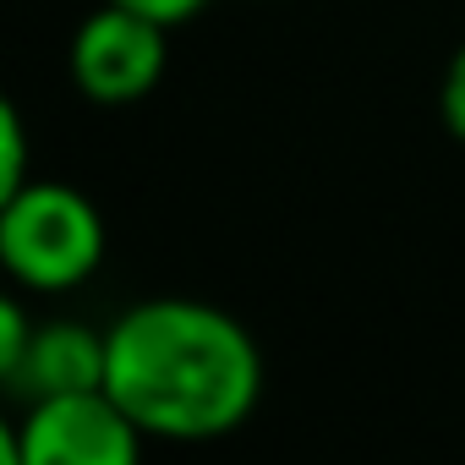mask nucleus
<instances>
[{"label": "nucleus", "mask_w": 465, "mask_h": 465, "mask_svg": "<svg viewBox=\"0 0 465 465\" xmlns=\"http://www.w3.org/2000/svg\"><path fill=\"white\" fill-rule=\"evenodd\" d=\"M6 383L28 400L99 389L104 383V334H94L88 323H72V318L34 323V340L23 351V361L6 372Z\"/></svg>", "instance_id": "obj_5"}, {"label": "nucleus", "mask_w": 465, "mask_h": 465, "mask_svg": "<svg viewBox=\"0 0 465 465\" xmlns=\"http://www.w3.org/2000/svg\"><path fill=\"white\" fill-rule=\"evenodd\" d=\"M115 6H126V12H143V17H153V23H164V28H181V23H192L208 0H115Z\"/></svg>", "instance_id": "obj_9"}, {"label": "nucleus", "mask_w": 465, "mask_h": 465, "mask_svg": "<svg viewBox=\"0 0 465 465\" xmlns=\"http://www.w3.org/2000/svg\"><path fill=\"white\" fill-rule=\"evenodd\" d=\"M28 186V137H23V110L0 104V197Z\"/></svg>", "instance_id": "obj_6"}, {"label": "nucleus", "mask_w": 465, "mask_h": 465, "mask_svg": "<svg viewBox=\"0 0 465 465\" xmlns=\"http://www.w3.org/2000/svg\"><path fill=\"white\" fill-rule=\"evenodd\" d=\"M164 34H170L164 23L104 0L94 17L77 23L72 50H66V72H72L77 94H88L94 104H132V99L153 94V83L164 77V61H170Z\"/></svg>", "instance_id": "obj_4"}, {"label": "nucleus", "mask_w": 465, "mask_h": 465, "mask_svg": "<svg viewBox=\"0 0 465 465\" xmlns=\"http://www.w3.org/2000/svg\"><path fill=\"white\" fill-rule=\"evenodd\" d=\"M28 340H34V318L23 312L17 296H6V302H0V378H6V372L23 361Z\"/></svg>", "instance_id": "obj_7"}, {"label": "nucleus", "mask_w": 465, "mask_h": 465, "mask_svg": "<svg viewBox=\"0 0 465 465\" xmlns=\"http://www.w3.org/2000/svg\"><path fill=\"white\" fill-rule=\"evenodd\" d=\"M438 115L443 126L465 143V45L449 55V72H443V88H438Z\"/></svg>", "instance_id": "obj_8"}, {"label": "nucleus", "mask_w": 465, "mask_h": 465, "mask_svg": "<svg viewBox=\"0 0 465 465\" xmlns=\"http://www.w3.org/2000/svg\"><path fill=\"white\" fill-rule=\"evenodd\" d=\"M104 389L148 438L208 443L258 411L263 351L208 302L153 296L104 329Z\"/></svg>", "instance_id": "obj_1"}, {"label": "nucleus", "mask_w": 465, "mask_h": 465, "mask_svg": "<svg viewBox=\"0 0 465 465\" xmlns=\"http://www.w3.org/2000/svg\"><path fill=\"white\" fill-rule=\"evenodd\" d=\"M143 438L148 432L99 383L28 400V416L12 432V454L17 465H137Z\"/></svg>", "instance_id": "obj_3"}, {"label": "nucleus", "mask_w": 465, "mask_h": 465, "mask_svg": "<svg viewBox=\"0 0 465 465\" xmlns=\"http://www.w3.org/2000/svg\"><path fill=\"white\" fill-rule=\"evenodd\" d=\"M0 263L23 291H77L104 263V219L66 181H28L0 197Z\"/></svg>", "instance_id": "obj_2"}]
</instances>
